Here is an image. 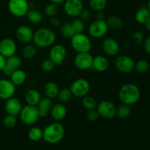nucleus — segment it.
I'll list each match as a JSON object with an SVG mask.
<instances>
[{
    "mask_svg": "<svg viewBox=\"0 0 150 150\" xmlns=\"http://www.w3.org/2000/svg\"><path fill=\"white\" fill-rule=\"evenodd\" d=\"M56 64L49 58L46 59H44L42 62V63H41V68H42V70L44 72H46V73H49V72H51L52 70H54Z\"/></svg>",
    "mask_w": 150,
    "mask_h": 150,
    "instance_id": "ea45409f",
    "label": "nucleus"
},
{
    "mask_svg": "<svg viewBox=\"0 0 150 150\" xmlns=\"http://www.w3.org/2000/svg\"><path fill=\"white\" fill-rule=\"evenodd\" d=\"M17 39L23 43H29L32 42L34 37V32L30 26L22 25L17 29L16 32Z\"/></svg>",
    "mask_w": 150,
    "mask_h": 150,
    "instance_id": "a211bd4d",
    "label": "nucleus"
},
{
    "mask_svg": "<svg viewBox=\"0 0 150 150\" xmlns=\"http://www.w3.org/2000/svg\"><path fill=\"white\" fill-rule=\"evenodd\" d=\"M19 117L22 122L27 125H32L35 124L40 118L38 107L28 104L25 106H23L19 114Z\"/></svg>",
    "mask_w": 150,
    "mask_h": 150,
    "instance_id": "39448f33",
    "label": "nucleus"
},
{
    "mask_svg": "<svg viewBox=\"0 0 150 150\" xmlns=\"http://www.w3.org/2000/svg\"><path fill=\"white\" fill-rule=\"evenodd\" d=\"M59 8L58 4H56L54 3L50 2L49 4H47L46 6L44 8V12H45V14L48 16V18L51 17H54V16H57L59 13Z\"/></svg>",
    "mask_w": 150,
    "mask_h": 150,
    "instance_id": "4c0bfd02",
    "label": "nucleus"
},
{
    "mask_svg": "<svg viewBox=\"0 0 150 150\" xmlns=\"http://www.w3.org/2000/svg\"><path fill=\"white\" fill-rule=\"evenodd\" d=\"M60 33L65 38H71L75 35L70 22H65L60 26Z\"/></svg>",
    "mask_w": 150,
    "mask_h": 150,
    "instance_id": "72a5a7b5",
    "label": "nucleus"
},
{
    "mask_svg": "<svg viewBox=\"0 0 150 150\" xmlns=\"http://www.w3.org/2000/svg\"><path fill=\"white\" fill-rule=\"evenodd\" d=\"M64 4V13L72 18H78L83 9L82 0H65Z\"/></svg>",
    "mask_w": 150,
    "mask_h": 150,
    "instance_id": "ddd939ff",
    "label": "nucleus"
},
{
    "mask_svg": "<svg viewBox=\"0 0 150 150\" xmlns=\"http://www.w3.org/2000/svg\"><path fill=\"white\" fill-rule=\"evenodd\" d=\"M102 49L108 57H116L120 52V45L114 38H107L103 40Z\"/></svg>",
    "mask_w": 150,
    "mask_h": 150,
    "instance_id": "2eb2a0df",
    "label": "nucleus"
},
{
    "mask_svg": "<svg viewBox=\"0 0 150 150\" xmlns=\"http://www.w3.org/2000/svg\"><path fill=\"white\" fill-rule=\"evenodd\" d=\"M108 29L112 30H119L123 26V21L120 17L115 16H112L108 18L106 21Z\"/></svg>",
    "mask_w": 150,
    "mask_h": 150,
    "instance_id": "c85d7f7f",
    "label": "nucleus"
},
{
    "mask_svg": "<svg viewBox=\"0 0 150 150\" xmlns=\"http://www.w3.org/2000/svg\"><path fill=\"white\" fill-rule=\"evenodd\" d=\"M81 104L82 106L85 110L90 111V110L96 109L98 102H97L96 99L94 97L87 95L82 98Z\"/></svg>",
    "mask_w": 150,
    "mask_h": 150,
    "instance_id": "cd10ccee",
    "label": "nucleus"
},
{
    "mask_svg": "<svg viewBox=\"0 0 150 150\" xmlns=\"http://www.w3.org/2000/svg\"><path fill=\"white\" fill-rule=\"evenodd\" d=\"M110 63L108 58L103 55H98L94 57L92 67L95 71L99 73H103L109 68Z\"/></svg>",
    "mask_w": 150,
    "mask_h": 150,
    "instance_id": "aec40b11",
    "label": "nucleus"
},
{
    "mask_svg": "<svg viewBox=\"0 0 150 150\" xmlns=\"http://www.w3.org/2000/svg\"><path fill=\"white\" fill-rule=\"evenodd\" d=\"M17 44L16 41L10 38H5L0 41V54L5 58L16 54Z\"/></svg>",
    "mask_w": 150,
    "mask_h": 150,
    "instance_id": "dca6fc26",
    "label": "nucleus"
},
{
    "mask_svg": "<svg viewBox=\"0 0 150 150\" xmlns=\"http://www.w3.org/2000/svg\"><path fill=\"white\" fill-rule=\"evenodd\" d=\"M37 54V47L35 45L28 44L23 47L22 50V55L26 59H32Z\"/></svg>",
    "mask_w": 150,
    "mask_h": 150,
    "instance_id": "7c9ffc66",
    "label": "nucleus"
},
{
    "mask_svg": "<svg viewBox=\"0 0 150 150\" xmlns=\"http://www.w3.org/2000/svg\"><path fill=\"white\" fill-rule=\"evenodd\" d=\"M70 23H71V26L73 27L75 34L82 33L83 32V30H84V21L83 20H81L80 18H75L73 20V21L70 22Z\"/></svg>",
    "mask_w": 150,
    "mask_h": 150,
    "instance_id": "e433bc0d",
    "label": "nucleus"
},
{
    "mask_svg": "<svg viewBox=\"0 0 150 150\" xmlns=\"http://www.w3.org/2000/svg\"><path fill=\"white\" fill-rule=\"evenodd\" d=\"M17 122L18 120L16 117L13 115H10V114H7V116H5L4 117V119H3L2 121L4 127L7 129L13 128L17 125Z\"/></svg>",
    "mask_w": 150,
    "mask_h": 150,
    "instance_id": "58836bf2",
    "label": "nucleus"
},
{
    "mask_svg": "<svg viewBox=\"0 0 150 150\" xmlns=\"http://www.w3.org/2000/svg\"><path fill=\"white\" fill-rule=\"evenodd\" d=\"M21 65L22 59L19 56L15 54V55L6 58L5 67H8L12 71H15L16 70L21 68Z\"/></svg>",
    "mask_w": 150,
    "mask_h": 150,
    "instance_id": "393cba45",
    "label": "nucleus"
},
{
    "mask_svg": "<svg viewBox=\"0 0 150 150\" xmlns=\"http://www.w3.org/2000/svg\"><path fill=\"white\" fill-rule=\"evenodd\" d=\"M149 11L148 10L147 7H144V6L140 7L135 15V19L140 24H145V23L149 19Z\"/></svg>",
    "mask_w": 150,
    "mask_h": 150,
    "instance_id": "bb28decb",
    "label": "nucleus"
},
{
    "mask_svg": "<svg viewBox=\"0 0 150 150\" xmlns=\"http://www.w3.org/2000/svg\"><path fill=\"white\" fill-rule=\"evenodd\" d=\"M65 133L64 125L59 122L49 124L42 130V139L50 144H56L63 139Z\"/></svg>",
    "mask_w": 150,
    "mask_h": 150,
    "instance_id": "f03ea898",
    "label": "nucleus"
},
{
    "mask_svg": "<svg viewBox=\"0 0 150 150\" xmlns=\"http://www.w3.org/2000/svg\"><path fill=\"white\" fill-rule=\"evenodd\" d=\"M64 1L65 0H49L50 2L51 3H54V4H63V3L64 2Z\"/></svg>",
    "mask_w": 150,
    "mask_h": 150,
    "instance_id": "09e8293b",
    "label": "nucleus"
},
{
    "mask_svg": "<svg viewBox=\"0 0 150 150\" xmlns=\"http://www.w3.org/2000/svg\"><path fill=\"white\" fill-rule=\"evenodd\" d=\"M69 89L73 96L82 98L89 94L90 91V83L86 79L80 78L73 81Z\"/></svg>",
    "mask_w": 150,
    "mask_h": 150,
    "instance_id": "0eeeda50",
    "label": "nucleus"
},
{
    "mask_svg": "<svg viewBox=\"0 0 150 150\" xmlns=\"http://www.w3.org/2000/svg\"><path fill=\"white\" fill-rule=\"evenodd\" d=\"M67 49L62 44H54L51 46L48 57L52 60L56 66H59L63 64L67 57Z\"/></svg>",
    "mask_w": 150,
    "mask_h": 150,
    "instance_id": "1a4fd4ad",
    "label": "nucleus"
},
{
    "mask_svg": "<svg viewBox=\"0 0 150 150\" xmlns=\"http://www.w3.org/2000/svg\"><path fill=\"white\" fill-rule=\"evenodd\" d=\"M145 26H146V29H147L149 32H150V17L149 18V19H148L147 21H146V22L145 23Z\"/></svg>",
    "mask_w": 150,
    "mask_h": 150,
    "instance_id": "8fccbe9b",
    "label": "nucleus"
},
{
    "mask_svg": "<svg viewBox=\"0 0 150 150\" xmlns=\"http://www.w3.org/2000/svg\"><path fill=\"white\" fill-rule=\"evenodd\" d=\"M89 4L94 11H103L107 6V0H89Z\"/></svg>",
    "mask_w": 150,
    "mask_h": 150,
    "instance_id": "f704fd0d",
    "label": "nucleus"
},
{
    "mask_svg": "<svg viewBox=\"0 0 150 150\" xmlns=\"http://www.w3.org/2000/svg\"><path fill=\"white\" fill-rule=\"evenodd\" d=\"M93 58L90 52L77 53L74 58V65L80 70H88L92 67Z\"/></svg>",
    "mask_w": 150,
    "mask_h": 150,
    "instance_id": "9b49d317",
    "label": "nucleus"
},
{
    "mask_svg": "<svg viewBox=\"0 0 150 150\" xmlns=\"http://www.w3.org/2000/svg\"><path fill=\"white\" fill-rule=\"evenodd\" d=\"M118 98L122 103L131 106L137 103L140 100L141 90L135 83H125L120 87Z\"/></svg>",
    "mask_w": 150,
    "mask_h": 150,
    "instance_id": "f257e3e1",
    "label": "nucleus"
},
{
    "mask_svg": "<svg viewBox=\"0 0 150 150\" xmlns=\"http://www.w3.org/2000/svg\"><path fill=\"white\" fill-rule=\"evenodd\" d=\"M72 98H73V95L69 88H63V89H60L58 96H57L59 102L63 104L70 102Z\"/></svg>",
    "mask_w": 150,
    "mask_h": 150,
    "instance_id": "473e14b6",
    "label": "nucleus"
},
{
    "mask_svg": "<svg viewBox=\"0 0 150 150\" xmlns=\"http://www.w3.org/2000/svg\"><path fill=\"white\" fill-rule=\"evenodd\" d=\"M99 114H98V111L96 109L90 110V111H87V114H86V119L89 122H95L98 118H99Z\"/></svg>",
    "mask_w": 150,
    "mask_h": 150,
    "instance_id": "79ce46f5",
    "label": "nucleus"
},
{
    "mask_svg": "<svg viewBox=\"0 0 150 150\" xmlns=\"http://www.w3.org/2000/svg\"><path fill=\"white\" fill-rule=\"evenodd\" d=\"M73 49L76 53L90 52L92 48V41L88 35L82 33L75 34L70 38Z\"/></svg>",
    "mask_w": 150,
    "mask_h": 150,
    "instance_id": "20e7f679",
    "label": "nucleus"
},
{
    "mask_svg": "<svg viewBox=\"0 0 150 150\" xmlns=\"http://www.w3.org/2000/svg\"><path fill=\"white\" fill-rule=\"evenodd\" d=\"M97 111L100 117L106 120H111L116 117L117 107L109 100H102L98 103Z\"/></svg>",
    "mask_w": 150,
    "mask_h": 150,
    "instance_id": "9d476101",
    "label": "nucleus"
},
{
    "mask_svg": "<svg viewBox=\"0 0 150 150\" xmlns=\"http://www.w3.org/2000/svg\"><path fill=\"white\" fill-rule=\"evenodd\" d=\"M22 108H23V105H22L21 102L18 98L16 97L13 96L5 100L4 109L7 114L15 116V117L19 116Z\"/></svg>",
    "mask_w": 150,
    "mask_h": 150,
    "instance_id": "f3484780",
    "label": "nucleus"
},
{
    "mask_svg": "<svg viewBox=\"0 0 150 150\" xmlns=\"http://www.w3.org/2000/svg\"><path fill=\"white\" fill-rule=\"evenodd\" d=\"M27 20L32 24H39L42 21V14L38 10L35 9H29L26 15Z\"/></svg>",
    "mask_w": 150,
    "mask_h": 150,
    "instance_id": "a878e982",
    "label": "nucleus"
},
{
    "mask_svg": "<svg viewBox=\"0 0 150 150\" xmlns=\"http://www.w3.org/2000/svg\"><path fill=\"white\" fill-rule=\"evenodd\" d=\"M81 20L84 21H88L91 18V13L89 10H86V9H83V10L81 11V14L79 16Z\"/></svg>",
    "mask_w": 150,
    "mask_h": 150,
    "instance_id": "37998d69",
    "label": "nucleus"
},
{
    "mask_svg": "<svg viewBox=\"0 0 150 150\" xmlns=\"http://www.w3.org/2000/svg\"><path fill=\"white\" fill-rule=\"evenodd\" d=\"M28 137L32 142H38L42 139V130L36 126L31 127L28 131Z\"/></svg>",
    "mask_w": 150,
    "mask_h": 150,
    "instance_id": "2f4dec72",
    "label": "nucleus"
},
{
    "mask_svg": "<svg viewBox=\"0 0 150 150\" xmlns=\"http://www.w3.org/2000/svg\"><path fill=\"white\" fill-rule=\"evenodd\" d=\"M146 7H147L148 10H149V13H150V0L148 1V4H147V5H146Z\"/></svg>",
    "mask_w": 150,
    "mask_h": 150,
    "instance_id": "3c124183",
    "label": "nucleus"
},
{
    "mask_svg": "<svg viewBox=\"0 0 150 150\" xmlns=\"http://www.w3.org/2000/svg\"><path fill=\"white\" fill-rule=\"evenodd\" d=\"M149 64L146 60L140 59L138 62H135L134 70H136L137 73L143 74V73H146V72L149 70Z\"/></svg>",
    "mask_w": 150,
    "mask_h": 150,
    "instance_id": "c9c22d12",
    "label": "nucleus"
},
{
    "mask_svg": "<svg viewBox=\"0 0 150 150\" xmlns=\"http://www.w3.org/2000/svg\"><path fill=\"white\" fill-rule=\"evenodd\" d=\"M16 86L7 79H0V99L3 100L9 99L15 95Z\"/></svg>",
    "mask_w": 150,
    "mask_h": 150,
    "instance_id": "4468645a",
    "label": "nucleus"
},
{
    "mask_svg": "<svg viewBox=\"0 0 150 150\" xmlns=\"http://www.w3.org/2000/svg\"><path fill=\"white\" fill-rule=\"evenodd\" d=\"M132 42L135 46H139L144 41V35L142 32L140 31H136L133 33L131 36Z\"/></svg>",
    "mask_w": 150,
    "mask_h": 150,
    "instance_id": "a19ab883",
    "label": "nucleus"
},
{
    "mask_svg": "<svg viewBox=\"0 0 150 150\" xmlns=\"http://www.w3.org/2000/svg\"><path fill=\"white\" fill-rule=\"evenodd\" d=\"M59 90L60 89L58 84L53 81L47 82L43 88V92L45 97L51 100H54L57 98Z\"/></svg>",
    "mask_w": 150,
    "mask_h": 150,
    "instance_id": "4be33fe9",
    "label": "nucleus"
},
{
    "mask_svg": "<svg viewBox=\"0 0 150 150\" xmlns=\"http://www.w3.org/2000/svg\"><path fill=\"white\" fill-rule=\"evenodd\" d=\"M26 73L24 70L22 69L19 68L18 70H16L13 73H12L11 76L10 77V81L17 86H20V85L23 84L26 80Z\"/></svg>",
    "mask_w": 150,
    "mask_h": 150,
    "instance_id": "b1692460",
    "label": "nucleus"
},
{
    "mask_svg": "<svg viewBox=\"0 0 150 150\" xmlns=\"http://www.w3.org/2000/svg\"><path fill=\"white\" fill-rule=\"evenodd\" d=\"M53 105H54V103H53L52 100L50 99V98H46V97L41 98L40 102L38 103V105H37L38 111H39L40 117H41V118L46 117L48 114H49Z\"/></svg>",
    "mask_w": 150,
    "mask_h": 150,
    "instance_id": "412c9836",
    "label": "nucleus"
},
{
    "mask_svg": "<svg viewBox=\"0 0 150 150\" xmlns=\"http://www.w3.org/2000/svg\"><path fill=\"white\" fill-rule=\"evenodd\" d=\"M56 34L48 28H40L34 32L32 41L37 48H45L51 47L55 43Z\"/></svg>",
    "mask_w": 150,
    "mask_h": 150,
    "instance_id": "7ed1b4c3",
    "label": "nucleus"
},
{
    "mask_svg": "<svg viewBox=\"0 0 150 150\" xmlns=\"http://www.w3.org/2000/svg\"><path fill=\"white\" fill-rule=\"evenodd\" d=\"M96 18L97 19H99V20H104V18H105V13H103V11L97 12Z\"/></svg>",
    "mask_w": 150,
    "mask_h": 150,
    "instance_id": "de8ad7c7",
    "label": "nucleus"
},
{
    "mask_svg": "<svg viewBox=\"0 0 150 150\" xmlns=\"http://www.w3.org/2000/svg\"><path fill=\"white\" fill-rule=\"evenodd\" d=\"M41 95L37 89H31L26 91L24 95V99L28 105L37 106L41 99Z\"/></svg>",
    "mask_w": 150,
    "mask_h": 150,
    "instance_id": "5701e85b",
    "label": "nucleus"
},
{
    "mask_svg": "<svg viewBox=\"0 0 150 150\" xmlns=\"http://www.w3.org/2000/svg\"><path fill=\"white\" fill-rule=\"evenodd\" d=\"M108 29L106 21L96 19L89 24L88 33L93 38H102L106 35Z\"/></svg>",
    "mask_w": 150,
    "mask_h": 150,
    "instance_id": "6e6552de",
    "label": "nucleus"
},
{
    "mask_svg": "<svg viewBox=\"0 0 150 150\" xmlns=\"http://www.w3.org/2000/svg\"><path fill=\"white\" fill-rule=\"evenodd\" d=\"M49 23L53 26V27H60L61 26V21L59 18H57L56 16L54 17L49 18Z\"/></svg>",
    "mask_w": 150,
    "mask_h": 150,
    "instance_id": "c03bdc74",
    "label": "nucleus"
},
{
    "mask_svg": "<svg viewBox=\"0 0 150 150\" xmlns=\"http://www.w3.org/2000/svg\"><path fill=\"white\" fill-rule=\"evenodd\" d=\"M131 114V111L129 105L122 104L120 106L117 108V111H116V116L119 119L121 120H126L128 118Z\"/></svg>",
    "mask_w": 150,
    "mask_h": 150,
    "instance_id": "c756f323",
    "label": "nucleus"
},
{
    "mask_svg": "<svg viewBox=\"0 0 150 150\" xmlns=\"http://www.w3.org/2000/svg\"><path fill=\"white\" fill-rule=\"evenodd\" d=\"M49 114L53 120H55L56 122H60L66 117L67 114V110L64 104L59 103L53 105Z\"/></svg>",
    "mask_w": 150,
    "mask_h": 150,
    "instance_id": "6ab92c4d",
    "label": "nucleus"
},
{
    "mask_svg": "<svg viewBox=\"0 0 150 150\" xmlns=\"http://www.w3.org/2000/svg\"><path fill=\"white\" fill-rule=\"evenodd\" d=\"M7 8L13 16L21 18L26 16L30 5L27 0H9Z\"/></svg>",
    "mask_w": 150,
    "mask_h": 150,
    "instance_id": "423d86ee",
    "label": "nucleus"
},
{
    "mask_svg": "<svg viewBox=\"0 0 150 150\" xmlns=\"http://www.w3.org/2000/svg\"><path fill=\"white\" fill-rule=\"evenodd\" d=\"M114 65L121 73H129L134 70L135 61L127 55H120L116 58Z\"/></svg>",
    "mask_w": 150,
    "mask_h": 150,
    "instance_id": "f8f14e48",
    "label": "nucleus"
},
{
    "mask_svg": "<svg viewBox=\"0 0 150 150\" xmlns=\"http://www.w3.org/2000/svg\"><path fill=\"white\" fill-rule=\"evenodd\" d=\"M144 48L145 52L150 55V35L144 40Z\"/></svg>",
    "mask_w": 150,
    "mask_h": 150,
    "instance_id": "a18cd8bd",
    "label": "nucleus"
},
{
    "mask_svg": "<svg viewBox=\"0 0 150 150\" xmlns=\"http://www.w3.org/2000/svg\"><path fill=\"white\" fill-rule=\"evenodd\" d=\"M6 64V58L0 54V71L3 70Z\"/></svg>",
    "mask_w": 150,
    "mask_h": 150,
    "instance_id": "49530a36",
    "label": "nucleus"
}]
</instances>
